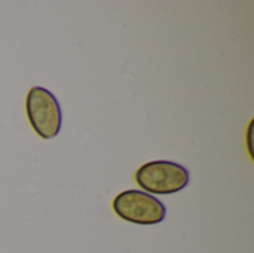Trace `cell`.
<instances>
[{"instance_id":"cell-1","label":"cell","mask_w":254,"mask_h":253,"mask_svg":"<svg viewBox=\"0 0 254 253\" xmlns=\"http://www.w3.org/2000/svg\"><path fill=\"white\" fill-rule=\"evenodd\" d=\"M137 185L150 194L168 195L185 189L189 183V171L173 161H150L135 171Z\"/></svg>"},{"instance_id":"cell-2","label":"cell","mask_w":254,"mask_h":253,"mask_svg":"<svg viewBox=\"0 0 254 253\" xmlns=\"http://www.w3.org/2000/svg\"><path fill=\"white\" fill-rule=\"evenodd\" d=\"M27 118L34 133L45 140L54 139L61 130V107L51 91L42 86H33L25 98Z\"/></svg>"},{"instance_id":"cell-3","label":"cell","mask_w":254,"mask_h":253,"mask_svg":"<svg viewBox=\"0 0 254 253\" xmlns=\"http://www.w3.org/2000/svg\"><path fill=\"white\" fill-rule=\"evenodd\" d=\"M115 213L135 225H156L165 219V206L150 194L129 189L118 194L113 200Z\"/></svg>"}]
</instances>
